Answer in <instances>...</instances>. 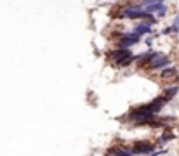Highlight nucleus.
Returning a JSON list of instances; mask_svg holds the SVG:
<instances>
[{"mask_svg": "<svg viewBox=\"0 0 179 156\" xmlns=\"http://www.w3.org/2000/svg\"><path fill=\"white\" fill-rule=\"evenodd\" d=\"M155 151V144H151L148 141H143V142H136L132 146V153L134 155H149Z\"/></svg>", "mask_w": 179, "mask_h": 156, "instance_id": "obj_2", "label": "nucleus"}, {"mask_svg": "<svg viewBox=\"0 0 179 156\" xmlns=\"http://www.w3.org/2000/svg\"><path fill=\"white\" fill-rule=\"evenodd\" d=\"M138 42H139V38H138V37H134L132 33H127V35L124 37V40L120 42V49H127V47L134 45V43H138Z\"/></svg>", "mask_w": 179, "mask_h": 156, "instance_id": "obj_6", "label": "nucleus"}, {"mask_svg": "<svg viewBox=\"0 0 179 156\" xmlns=\"http://www.w3.org/2000/svg\"><path fill=\"white\" fill-rule=\"evenodd\" d=\"M127 57H130V52L127 49H118V51L109 54V61H115L117 64H120V62L124 61V59H127Z\"/></svg>", "mask_w": 179, "mask_h": 156, "instance_id": "obj_3", "label": "nucleus"}, {"mask_svg": "<svg viewBox=\"0 0 179 156\" xmlns=\"http://www.w3.org/2000/svg\"><path fill=\"white\" fill-rule=\"evenodd\" d=\"M179 92V87L178 85H174V87H170V89H167V92H165V97H167V99H172V97H174V95H176V94Z\"/></svg>", "mask_w": 179, "mask_h": 156, "instance_id": "obj_8", "label": "nucleus"}, {"mask_svg": "<svg viewBox=\"0 0 179 156\" xmlns=\"http://www.w3.org/2000/svg\"><path fill=\"white\" fill-rule=\"evenodd\" d=\"M172 139H174V134L167 130L165 134H163V135H162V137H160V141H158V142H160V144H165L167 141H172Z\"/></svg>", "mask_w": 179, "mask_h": 156, "instance_id": "obj_9", "label": "nucleus"}, {"mask_svg": "<svg viewBox=\"0 0 179 156\" xmlns=\"http://www.w3.org/2000/svg\"><path fill=\"white\" fill-rule=\"evenodd\" d=\"M146 33H151V26H149L148 23L138 24V26L134 28V31H132V35H134V37H138V38H141V37H143V35H146Z\"/></svg>", "mask_w": 179, "mask_h": 156, "instance_id": "obj_5", "label": "nucleus"}, {"mask_svg": "<svg viewBox=\"0 0 179 156\" xmlns=\"http://www.w3.org/2000/svg\"><path fill=\"white\" fill-rule=\"evenodd\" d=\"M106 156H134L132 149H124V147H111L108 149Z\"/></svg>", "mask_w": 179, "mask_h": 156, "instance_id": "obj_4", "label": "nucleus"}, {"mask_svg": "<svg viewBox=\"0 0 179 156\" xmlns=\"http://www.w3.org/2000/svg\"><path fill=\"white\" fill-rule=\"evenodd\" d=\"M170 62V59L165 56V54H160V52H155L151 54V59H149V68L153 70H158V68H163Z\"/></svg>", "mask_w": 179, "mask_h": 156, "instance_id": "obj_1", "label": "nucleus"}, {"mask_svg": "<svg viewBox=\"0 0 179 156\" xmlns=\"http://www.w3.org/2000/svg\"><path fill=\"white\" fill-rule=\"evenodd\" d=\"M174 75H176V70L174 68H169V70H163L162 71V78L163 80H170V78H174Z\"/></svg>", "mask_w": 179, "mask_h": 156, "instance_id": "obj_7", "label": "nucleus"}]
</instances>
